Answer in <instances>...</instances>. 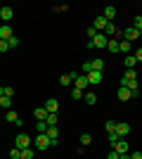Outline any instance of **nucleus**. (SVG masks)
Returning a JSON list of instances; mask_svg holds the SVG:
<instances>
[{
	"label": "nucleus",
	"instance_id": "f257e3e1",
	"mask_svg": "<svg viewBox=\"0 0 142 159\" xmlns=\"http://www.w3.org/2000/svg\"><path fill=\"white\" fill-rule=\"evenodd\" d=\"M36 150H41V152H45V150H50V138H47L45 133H38L36 135Z\"/></svg>",
	"mask_w": 142,
	"mask_h": 159
},
{
	"label": "nucleus",
	"instance_id": "f03ea898",
	"mask_svg": "<svg viewBox=\"0 0 142 159\" xmlns=\"http://www.w3.org/2000/svg\"><path fill=\"white\" fill-rule=\"evenodd\" d=\"M14 147H17V150H26V147H31V138H28L26 133H19V135L14 138Z\"/></svg>",
	"mask_w": 142,
	"mask_h": 159
},
{
	"label": "nucleus",
	"instance_id": "7ed1b4c3",
	"mask_svg": "<svg viewBox=\"0 0 142 159\" xmlns=\"http://www.w3.org/2000/svg\"><path fill=\"white\" fill-rule=\"evenodd\" d=\"M107 43H109L107 36H104V33H97V36L88 43V48H107Z\"/></svg>",
	"mask_w": 142,
	"mask_h": 159
},
{
	"label": "nucleus",
	"instance_id": "20e7f679",
	"mask_svg": "<svg viewBox=\"0 0 142 159\" xmlns=\"http://www.w3.org/2000/svg\"><path fill=\"white\" fill-rule=\"evenodd\" d=\"M88 86L90 83H88V76H85V74H78V76L74 79V88H78V90H85Z\"/></svg>",
	"mask_w": 142,
	"mask_h": 159
},
{
	"label": "nucleus",
	"instance_id": "39448f33",
	"mask_svg": "<svg viewBox=\"0 0 142 159\" xmlns=\"http://www.w3.org/2000/svg\"><path fill=\"white\" fill-rule=\"evenodd\" d=\"M123 38L128 40V43H133V40L140 38V33H137V29H135V26H128L126 31H123Z\"/></svg>",
	"mask_w": 142,
	"mask_h": 159
},
{
	"label": "nucleus",
	"instance_id": "423d86ee",
	"mask_svg": "<svg viewBox=\"0 0 142 159\" xmlns=\"http://www.w3.org/2000/svg\"><path fill=\"white\" fill-rule=\"evenodd\" d=\"M109 24H111V21H107V19H104V17H102V14H100V17H97V19L93 21V26H95V31H100V33L104 31V29H107Z\"/></svg>",
	"mask_w": 142,
	"mask_h": 159
},
{
	"label": "nucleus",
	"instance_id": "0eeeda50",
	"mask_svg": "<svg viewBox=\"0 0 142 159\" xmlns=\"http://www.w3.org/2000/svg\"><path fill=\"white\" fill-rule=\"evenodd\" d=\"M128 133H130V126H128V124H116V135H118L121 140L128 138Z\"/></svg>",
	"mask_w": 142,
	"mask_h": 159
},
{
	"label": "nucleus",
	"instance_id": "6e6552de",
	"mask_svg": "<svg viewBox=\"0 0 142 159\" xmlns=\"http://www.w3.org/2000/svg\"><path fill=\"white\" fill-rule=\"evenodd\" d=\"M116 98L121 100V102H128V100H133V90H128V88H118V93H116Z\"/></svg>",
	"mask_w": 142,
	"mask_h": 159
},
{
	"label": "nucleus",
	"instance_id": "1a4fd4ad",
	"mask_svg": "<svg viewBox=\"0 0 142 159\" xmlns=\"http://www.w3.org/2000/svg\"><path fill=\"white\" fill-rule=\"evenodd\" d=\"M43 107L47 109V114H57V109H59V102H57L54 98H50V100H47V102H45Z\"/></svg>",
	"mask_w": 142,
	"mask_h": 159
},
{
	"label": "nucleus",
	"instance_id": "9d476101",
	"mask_svg": "<svg viewBox=\"0 0 142 159\" xmlns=\"http://www.w3.org/2000/svg\"><path fill=\"white\" fill-rule=\"evenodd\" d=\"M85 76H88V83H102L104 71H90V74H85Z\"/></svg>",
	"mask_w": 142,
	"mask_h": 159
},
{
	"label": "nucleus",
	"instance_id": "9b49d317",
	"mask_svg": "<svg viewBox=\"0 0 142 159\" xmlns=\"http://www.w3.org/2000/svg\"><path fill=\"white\" fill-rule=\"evenodd\" d=\"M76 76H78V74H74V71H71V74H62V76H59V86H71Z\"/></svg>",
	"mask_w": 142,
	"mask_h": 159
},
{
	"label": "nucleus",
	"instance_id": "f8f14e48",
	"mask_svg": "<svg viewBox=\"0 0 142 159\" xmlns=\"http://www.w3.org/2000/svg\"><path fill=\"white\" fill-rule=\"evenodd\" d=\"M5 119L10 121V124H17V126H21L24 121H19V114L14 112V109H7V114H5Z\"/></svg>",
	"mask_w": 142,
	"mask_h": 159
},
{
	"label": "nucleus",
	"instance_id": "ddd939ff",
	"mask_svg": "<svg viewBox=\"0 0 142 159\" xmlns=\"http://www.w3.org/2000/svg\"><path fill=\"white\" fill-rule=\"evenodd\" d=\"M12 17H14L12 7H2V10H0V19H2V21H12Z\"/></svg>",
	"mask_w": 142,
	"mask_h": 159
},
{
	"label": "nucleus",
	"instance_id": "4468645a",
	"mask_svg": "<svg viewBox=\"0 0 142 159\" xmlns=\"http://www.w3.org/2000/svg\"><path fill=\"white\" fill-rule=\"evenodd\" d=\"M12 36V26H0V40H10Z\"/></svg>",
	"mask_w": 142,
	"mask_h": 159
},
{
	"label": "nucleus",
	"instance_id": "2eb2a0df",
	"mask_svg": "<svg viewBox=\"0 0 142 159\" xmlns=\"http://www.w3.org/2000/svg\"><path fill=\"white\" fill-rule=\"evenodd\" d=\"M111 150H116V152H118V154L128 152V140H118V143H116V145L111 147Z\"/></svg>",
	"mask_w": 142,
	"mask_h": 159
},
{
	"label": "nucleus",
	"instance_id": "dca6fc26",
	"mask_svg": "<svg viewBox=\"0 0 142 159\" xmlns=\"http://www.w3.org/2000/svg\"><path fill=\"white\" fill-rule=\"evenodd\" d=\"M102 17H104V19L107 21H114V17H116V7H104V14H102Z\"/></svg>",
	"mask_w": 142,
	"mask_h": 159
},
{
	"label": "nucleus",
	"instance_id": "f3484780",
	"mask_svg": "<svg viewBox=\"0 0 142 159\" xmlns=\"http://www.w3.org/2000/svg\"><path fill=\"white\" fill-rule=\"evenodd\" d=\"M33 116L38 121H45L47 119V109H45V107H38V109H33Z\"/></svg>",
	"mask_w": 142,
	"mask_h": 159
},
{
	"label": "nucleus",
	"instance_id": "a211bd4d",
	"mask_svg": "<svg viewBox=\"0 0 142 159\" xmlns=\"http://www.w3.org/2000/svg\"><path fill=\"white\" fill-rule=\"evenodd\" d=\"M123 64H126V69H135V64H137L135 55H126V60H123Z\"/></svg>",
	"mask_w": 142,
	"mask_h": 159
},
{
	"label": "nucleus",
	"instance_id": "6ab92c4d",
	"mask_svg": "<svg viewBox=\"0 0 142 159\" xmlns=\"http://www.w3.org/2000/svg\"><path fill=\"white\" fill-rule=\"evenodd\" d=\"M12 105H14L12 98H7V95H2V98H0V107H2V109H12Z\"/></svg>",
	"mask_w": 142,
	"mask_h": 159
},
{
	"label": "nucleus",
	"instance_id": "aec40b11",
	"mask_svg": "<svg viewBox=\"0 0 142 159\" xmlns=\"http://www.w3.org/2000/svg\"><path fill=\"white\" fill-rule=\"evenodd\" d=\"M45 135H47L50 140H57V138H59V128H57V126H50V128H47V133H45Z\"/></svg>",
	"mask_w": 142,
	"mask_h": 159
},
{
	"label": "nucleus",
	"instance_id": "412c9836",
	"mask_svg": "<svg viewBox=\"0 0 142 159\" xmlns=\"http://www.w3.org/2000/svg\"><path fill=\"white\" fill-rule=\"evenodd\" d=\"M130 48H133V45H130L128 40H121V43H118V52H123V55H130Z\"/></svg>",
	"mask_w": 142,
	"mask_h": 159
},
{
	"label": "nucleus",
	"instance_id": "4be33fe9",
	"mask_svg": "<svg viewBox=\"0 0 142 159\" xmlns=\"http://www.w3.org/2000/svg\"><path fill=\"white\" fill-rule=\"evenodd\" d=\"M123 79H126V81H137V71H135V69H126Z\"/></svg>",
	"mask_w": 142,
	"mask_h": 159
},
{
	"label": "nucleus",
	"instance_id": "5701e85b",
	"mask_svg": "<svg viewBox=\"0 0 142 159\" xmlns=\"http://www.w3.org/2000/svg\"><path fill=\"white\" fill-rule=\"evenodd\" d=\"M78 140H81V147H88L90 143H93V135H90V133H83Z\"/></svg>",
	"mask_w": 142,
	"mask_h": 159
},
{
	"label": "nucleus",
	"instance_id": "b1692460",
	"mask_svg": "<svg viewBox=\"0 0 142 159\" xmlns=\"http://www.w3.org/2000/svg\"><path fill=\"white\" fill-rule=\"evenodd\" d=\"M93 71H104V60H93Z\"/></svg>",
	"mask_w": 142,
	"mask_h": 159
},
{
	"label": "nucleus",
	"instance_id": "393cba45",
	"mask_svg": "<svg viewBox=\"0 0 142 159\" xmlns=\"http://www.w3.org/2000/svg\"><path fill=\"white\" fill-rule=\"evenodd\" d=\"M83 100H85L88 105H95V102H97V95H95V93H90V90H88V93L83 95Z\"/></svg>",
	"mask_w": 142,
	"mask_h": 159
},
{
	"label": "nucleus",
	"instance_id": "a878e982",
	"mask_svg": "<svg viewBox=\"0 0 142 159\" xmlns=\"http://www.w3.org/2000/svg\"><path fill=\"white\" fill-rule=\"evenodd\" d=\"M107 48H109V52H118V40H114V38H109Z\"/></svg>",
	"mask_w": 142,
	"mask_h": 159
},
{
	"label": "nucleus",
	"instance_id": "bb28decb",
	"mask_svg": "<svg viewBox=\"0 0 142 159\" xmlns=\"http://www.w3.org/2000/svg\"><path fill=\"white\" fill-rule=\"evenodd\" d=\"M133 26L137 29V33H140V38H142V17H140V14H137L135 19H133Z\"/></svg>",
	"mask_w": 142,
	"mask_h": 159
},
{
	"label": "nucleus",
	"instance_id": "cd10ccee",
	"mask_svg": "<svg viewBox=\"0 0 142 159\" xmlns=\"http://www.w3.org/2000/svg\"><path fill=\"white\" fill-rule=\"evenodd\" d=\"M57 121H59V119H57V114H47L45 124H47V126H57Z\"/></svg>",
	"mask_w": 142,
	"mask_h": 159
},
{
	"label": "nucleus",
	"instance_id": "c85d7f7f",
	"mask_svg": "<svg viewBox=\"0 0 142 159\" xmlns=\"http://www.w3.org/2000/svg\"><path fill=\"white\" fill-rule=\"evenodd\" d=\"M102 33H104L107 38H111V36H114V33H116V26H114V24H109V26L104 29V31H102Z\"/></svg>",
	"mask_w": 142,
	"mask_h": 159
},
{
	"label": "nucleus",
	"instance_id": "c756f323",
	"mask_svg": "<svg viewBox=\"0 0 142 159\" xmlns=\"http://www.w3.org/2000/svg\"><path fill=\"white\" fill-rule=\"evenodd\" d=\"M21 157H24V159H31V157H33V145L26 147V150H21Z\"/></svg>",
	"mask_w": 142,
	"mask_h": 159
},
{
	"label": "nucleus",
	"instance_id": "7c9ffc66",
	"mask_svg": "<svg viewBox=\"0 0 142 159\" xmlns=\"http://www.w3.org/2000/svg\"><path fill=\"white\" fill-rule=\"evenodd\" d=\"M36 128H38V133H47V128H50V126H47L45 121H38V124H36Z\"/></svg>",
	"mask_w": 142,
	"mask_h": 159
},
{
	"label": "nucleus",
	"instance_id": "2f4dec72",
	"mask_svg": "<svg viewBox=\"0 0 142 159\" xmlns=\"http://www.w3.org/2000/svg\"><path fill=\"white\" fill-rule=\"evenodd\" d=\"M104 128H107V133H116V121H107Z\"/></svg>",
	"mask_w": 142,
	"mask_h": 159
},
{
	"label": "nucleus",
	"instance_id": "473e14b6",
	"mask_svg": "<svg viewBox=\"0 0 142 159\" xmlns=\"http://www.w3.org/2000/svg\"><path fill=\"white\" fill-rule=\"evenodd\" d=\"M2 95H7V98H14V88H12V86H5V88H2Z\"/></svg>",
	"mask_w": 142,
	"mask_h": 159
},
{
	"label": "nucleus",
	"instance_id": "72a5a7b5",
	"mask_svg": "<svg viewBox=\"0 0 142 159\" xmlns=\"http://www.w3.org/2000/svg\"><path fill=\"white\" fill-rule=\"evenodd\" d=\"M19 157H21V150L12 147V150H10V159H19Z\"/></svg>",
	"mask_w": 142,
	"mask_h": 159
},
{
	"label": "nucleus",
	"instance_id": "f704fd0d",
	"mask_svg": "<svg viewBox=\"0 0 142 159\" xmlns=\"http://www.w3.org/2000/svg\"><path fill=\"white\" fill-rule=\"evenodd\" d=\"M7 45H10V50H12V48H17V45H19V38H17V36H12V38L7 40Z\"/></svg>",
	"mask_w": 142,
	"mask_h": 159
},
{
	"label": "nucleus",
	"instance_id": "c9c22d12",
	"mask_svg": "<svg viewBox=\"0 0 142 159\" xmlns=\"http://www.w3.org/2000/svg\"><path fill=\"white\" fill-rule=\"evenodd\" d=\"M71 98H74V100H81V98H83V90H78V88H74V90H71Z\"/></svg>",
	"mask_w": 142,
	"mask_h": 159
},
{
	"label": "nucleus",
	"instance_id": "e433bc0d",
	"mask_svg": "<svg viewBox=\"0 0 142 159\" xmlns=\"http://www.w3.org/2000/svg\"><path fill=\"white\" fill-rule=\"evenodd\" d=\"M97 33H100V31H95V26H88V40H93Z\"/></svg>",
	"mask_w": 142,
	"mask_h": 159
},
{
	"label": "nucleus",
	"instance_id": "4c0bfd02",
	"mask_svg": "<svg viewBox=\"0 0 142 159\" xmlns=\"http://www.w3.org/2000/svg\"><path fill=\"white\" fill-rule=\"evenodd\" d=\"M10 50V45H7V40H0V52H7Z\"/></svg>",
	"mask_w": 142,
	"mask_h": 159
},
{
	"label": "nucleus",
	"instance_id": "58836bf2",
	"mask_svg": "<svg viewBox=\"0 0 142 159\" xmlns=\"http://www.w3.org/2000/svg\"><path fill=\"white\" fill-rule=\"evenodd\" d=\"M93 71V64H90V62H85V64H83V74H90Z\"/></svg>",
	"mask_w": 142,
	"mask_h": 159
},
{
	"label": "nucleus",
	"instance_id": "ea45409f",
	"mask_svg": "<svg viewBox=\"0 0 142 159\" xmlns=\"http://www.w3.org/2000/svg\"><path fill=\"white\" fill-rule=\"evenodd\" d=\"M135 60H137V62H142V45L135 50Z\"/></svg>",
	"mask_w": 142,
	"mask_h": 159
},
{
	"label": "nucleus",
	"instance_id": "a19ab883",
	"mask_svg": "<svg viewBox=\"0 0 142 159\" xmlns=\"http://www.w3.org/2000/svg\"><path fill=\"white\" fill-rule=\"evenodd\" d=\"M107 159H118V152H116V150H109V157Z\"/></svg>",
	"mask_w": 142,
	"mask_h": 159
},
{
	"label": "nucleus",
	"instance_id": "79ce46f5",
	"mask_svg": "<svg viewBox=\"0 0 142 159\" xmlns=\"http://www.w3.org/2000/svg\"><path fill=\"white\" fill-rule=\"evenodd\" d=\"M130 159H142V152H130Z\"/></svg>",
	"mask_w": 142,
	"mask_h": 159
},
{
	"label": "nucleus",
	"instance_id": "37998d69",
	"mask_svg": "<svg viewBox=\"0 0 142 159\" xmlns=\"http://www.w3.org/2000/svg\"><path fill=\"white\" fill-rule=\"evenodd\" d=\"M118 159H130V152H123V154H118Z\"/></svg>",
	"mask_w": 142,
	"mask_h": 159
},
{
	"label": "nucleus",
	"instance_id": "c03bdc74",
	"mask_svg": "<svg viewBox=\"0 0 142 159\" xmlns=\"http://www.w3.org/2000/svg\"><path fill=\"white\" fill-rule=\"evenodd\" d=\"M0 98H2V88H0Z\"/></svg>",
	"mask_w": 142,
	"mask_h": 159
},
{
	"label": "nucleus",
	"instance_id": "a18cd8bd",
	"mask_svg": "<svg viewBox=\"0 0 142 159\" xmlns=\"http://www.w3.org/2000/svg\"><path fill=\"white\" fill-rule=\"evenodd\" d=\"M140 93H142V86H140Z\"/></svg>",
	"mask_w": 142,
	"mask_h": 159
},
{
	"label": "nucleus",
	"instance_id": "49530a36",
	"mask_svg": "<svg viewBox=\"0 0 142 159\" xmlns=\"http://www.w3.org/2000/svg\"><path fill=\"white\" fill-rule=\"evenodd\" d=\"M19 159H24V157H19Z\"/></svg>",
	"mask_w": 142,
	"mask_h": 159
}]
</instances>
